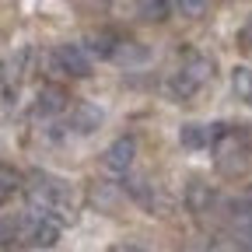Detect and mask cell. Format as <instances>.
<instances>
[{
	"mask_svg": "<svg viewBox=\"0 0 252 252\" xmlns=\"http://www.w3.org/2000/svg\"><path fill=\"white\" fill-rule=\"evenodd\" d=\"M249 137L242 130H228V126H217L214 137V165L224 175H238L249 168Z\"/></svg>",
	"mask_w": 252,
	"mask_h": 252,
	"instance_id": "obj_1",
	"label": "cell"
},
{
	"mask_svg": "<svg viewBox=\"0 0 252 252\" xmlns=\"http://www.w3.org/2000/svg\"><path fill=\"white\" fill-rule=\"evenodd\" d=\"M210 77H214V63H210L207 56H189V60L182 63V70L172 74L168 88H172L175 98H189V94H196Z\"/></svg>",
	"mask_w": 252,
	"mask_h": 252,
	"instance_id": "obj_2",
	"label": "cell"
},
{
	"mask_svg": "<svg viewBox=\"0 0 252 252\" xmlns=\"http://www.w3.org/2000/svg\"><path fill=\"white\" fill-rule=\"evenodd\" d=\"M14 238L25 242V245H32V249H53L60 242V224L49 220V217H42V214H32V217L18 220Z\"/></svg>",
	"mask_w": 252,
	"mask_h": 252,
	"instance_id": "obj_3",
	"label": "cell"
},
{
	"mask_svg": "<svg viewBox=\"0 0 252 252\" xmlns=\"http://www.w3.org/2000/svg\"><path fill=\"white\" fill-rule=\"evenodd\" d=\"M133 158H137V140L133 137H116L109 147H105V172H112V175H123L126 168L133 165Z\"/></svg>",
	"mask_w": 252,
	"mask_h": 252,
	"instance_id": "obj_4",
	"label": "cell"
},
{
	"mask_svg": "<svg viewBox=\"0 0 252 252\" xmlns=\"http://www.w3.org/2000/svg\"><path fill=\"white\" fill-rule=\"evenodd\" d=\"M56 67H60L63 74H70V77H88V74H91V56L84 53V46L67 42V46L56 49Z\"/></svg>",
	"mask_w": 252,
	"mask_h": 252,
	"instance_id": "obj_5",
	"label": "cell"
},
{
	"mask_svg": "<svg viewBox=\"0 0 252 252\" xmlns=\"http://www.w3.org/2000/svg\"><path fill=\"white\" fill-rule=\"evenodd\" d=\"M214 137H217V126H203V123H186V126H182V133H179L182 147H189V151L210 147Z\"/></svg>",
	"mask_w": 252,
	"mask_h": 252,
	"instance_id": "obj_6",
	"label": "cell"
},
{
	"mask_svg": "<svg viewBox=\"0 0 252 252\" xmlns=\"http://www.w3.org/2000/svg\"><path fill=\"white\" fill-rule=\"evenodd\" d=\"M210 203H214V189H210L207 182L193 179V182L186 186V207L193 210V214H207V210H210Z\"/></svg>",
	"mask_w": 252,
	"mask_h": 252,
	"instance_id": "obj_7",
	"label": "cell"
},
{
	"mask_svg": "<svg viewBox=\"0 0 252 252\" xmlns=\"http://www.w3.org/2000/svg\"><path fill=\"white\" fill-rule=\"evenodd\" d=\"M102 126V109L91 105V102H81L77 112H74V130L77 133H94Z\"/></svg>",
	"mask_w": 252,
	"mask_h": 252,
	"instance_id": "obj_8",
	"label": "cell"
},
{
	"mask_svg": "<svg viewBox=\"0 0 252 252\" xmlns=\"http://www.w3.org/2000/svg\"><path fill=\"white\" fill-rule=\"evenodd\" d=\"M35 109H39L42 116H56V112H63V109H67V91H63V88H53V84L42 88Z\"/></svg>",
	"mask_w": 252,
	"mask_h": 252,
	"instance_id": "obj_9",
	"label": "cell"
},
{
	"mask_svg": "<svg viewBox=\"0 0 252 252\" xmlns=\"http://www.w3.org/2000/svg\"><path fill=\"white\" fill-rule=\"evenodd\" d=\"M231 88L242 102H252V67H235L231 70Z\"/></svg>",
	"mask_w": 252,
	"mask_h": 252,
	"instance_id": "obj_10",
	"label": "cell"
},
{
	"mask_svg": "<svg viewBox=\"0 0 252 252\" xmlns=\"http://www.w3.org/2000/svg\"><path fill=\"white\" fill-rule=\"evenodd\" d=\"M112 35H102V32H98V35H88V42H84V53L88 56H112Z\"/></svg>",
	"mask_w": 252,
	"mask_h": 252,
	"instance_id": "obj_11",
	"label": "cell"
},
{
	"mask_svg": "<svg viewBox=\"0 0 252 252\" xmlns=\"http://www.w3.org/2000/svg\"><path fill=\"white\" fill-rule=\"evenodd\" d=\"M18 186H21V175L7 165H0V200H7L11 193H18Z\"/></svg>",
	"mask_w": 252,
	"mask_h": 252,
	"instance_id": "obj_12",
	"label": "cell"
},
{
	"mask_svg": "<svg viewBox=\"0 0 252 252\" xmlns=\"http://www.w3.org/2000/svg\"><path fill=\"white\" fill-rule=\"evenodd\" d=\"M140 14L147 21H161L168 14V0H140Z\"/></svg>",
	"mask_w": 252,
	"mask_h": 252,
	"instance_id": "obj_13",
	"label": "cell"
},
{
	"mask_svg": "<svg viewBox=\"0 0 252 252\" xmlns=\"http://www.w3.org/2000/svg\"><path fill=\"white\" fill-rule=\"evenodd\" d=\"M207 7H210V0H179V11L186 18H200Z\"/></svg>",
	"mask_w": 252,
	"mask_h": 252,
	"instance_id": "obj_14",
	"label": "cell"
},
{
	"mask_svg": "<svg viewBox=\"0 0 252 252\" xmlns=\"http://www.w3.org/2000/svg\"><path fill=\"white\" fill-rule=\"evenodd\" d=\"M14 231H18V224H14V220H0V245H4V242H11V238H14Z\"/></svg>",
	"mask_w": 252,
	"mask_h": 252,
	"instance_id": "obj_15",
	"label": "cell"
},
{
	"mask_svg": "<svg viewBox=\"0 0 252 252\" xmlns=\"http://www.w3.org/2000/svg\"><path fill=\"white\" fill-rule=\"evenodd\" d=\"M238 39H242V46H245V49H252V18H249V21H245V28L238 32Z\"/></svg>",
	"mask_w": 252,
	"mask_h": 252,
	"instance_id": "obj_16",
	"label": "cell"
},
{
	"mask_svg": "<svg viewBox=\"0 0 252 252\" xmlns=\"http://www.w3.org/2000/svg\"><path fill=\"white\" fill-rule=\"evenodd\" d=\"M119 252H147V249H140V245H123Z\"/></svg>",
	"mask_w": 252,
	"mask_h": 252,
	"instance_id": "obj_17",
	"label": "cell"
}]
</instances>
